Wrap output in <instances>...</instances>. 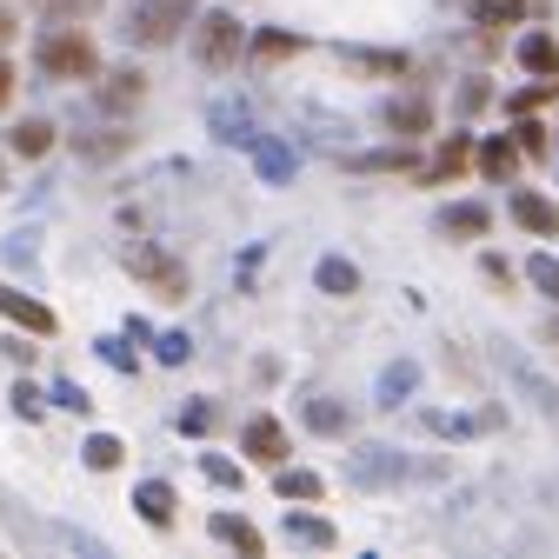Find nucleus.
I'll return each instance as SVG.
<instances>
[{"label": "nucleus", "instance_id": "1", "mask_svg": "<svg viewBox=\"0 0 559 559\" xmlns=\"http://www.w3.org/2000/svg\"><path fill=\"white\" fill-rule=\"evenodd\" d=\"M34 67L47 81H100V47L81 21H53L40 40H34Z\"/></svg>", "mask_w": 559, "mask_h": 559}, {"label": "nucleus", "instance_id": "2", "mask_svg": "<svg viewBox=\"0 0 559 559\" xmlns=\"http://www.w3.org/2000/svg\"><path fill=\"white\" fill-rule=\"evenodd\" d=\"M240 47H247V27H240V14H227V8H214V14H193V53H200V67H206V74H234V67H240Z\"/></svg>", "mask_w": 559, "mask_h": 559}, {"label": "nucleus", "instance_id": "3", "mask_svg": "<svg viewBox=\"0 0 559 559\" xmlns=\"http://www.w3.org/2000/svg\"><path fill=\"white\" fill-rule=\"evenodd\" d=\"M120 260H127V273H133V280H140V287H147L154 300H187V294H193L187 266H180L174 253H160V247H127Z\"/></svg>", "mask_w": 559, "mask_h": 559}, {"label": "nucleus", "instance_id": "4", "mask_svg": "<svg viewBox=\"0 0 559 559\" xmlns=\"http://www.w3.org/2000/svg\"><path fill=\"white\" fill-rule=\"evenodd\" d=\"M180 27H193V0H140L127 40H133V47H174Z\"/></svg>", "mask_w": 559, "mask_h": 559}, {"label": "nucleus", "instance_id": "5", "mask_svg": "<svg viewBox=\"0 0 559 559\" xmlns=\"http://www.w3.org/2000/svg\"><path fill=\"white\" fill-rule=\"evenodd\" d=\"M380 120H386V133H393V140H427L440 114H433V94H427V87H413V94H393Z\"/></svg>", "mask_w": 559, "mask_h": 559}, {"label": "nucleus", "instance_id": "6", "mask_svg": "<svg viewBox=\"0 0 559 559\" xmlns=\"http://www.w3.org/2000/svg\"><path fill=\"white\" fill-rule=\"evenodd\" d=\"M240 453H247V460H260V466H287L294 440H287V427H280L273 413H253L247 427H240Z\"/></svg>", "mask_w": 559, "mask_h": 559}, {"label": "nucleus", "instance_id": "7", "mask_svg": "<svg viewBox=\"0 0 559 559\" xmlns=\"http://www.w3.org/2000/svg\"><path fill=\"white\" fill-rule=\"evenodd\" d=\"M507 214H513L533 240H559V200H546V193H533V187H513V193H507Z\"/></svg>", "mask_w": 559, "mask_h": 559}, {"label": "nucleus", "instance_id": "8", "mask_svg": "<svg viewBox=\"0 0 559 559\" xmlns=\"http://www.w3.org/2000/svg\"><path fill=\"white\" fill-rule=\"evenodd\" d=\"M466 167H473V133H447L440 147H433V160L419 167L413 180H419V187H447V180H460Z\"/></svg>", "mask_w": 559, "mask_h": 559}, {"label": "nucleus", "instance_id": "9", "mask_svg": "<svg viewBox=\"0 0 559 559\" xmlns=\"http://www.w3.org/2000/svg\"><path fill=\"white\" fill-rule=\"evenodd\" d=\"M433 227L447 240H486V234H493V206H486V200H453V206H440Z\"/></svg>", "mask_w": 559, "mask_h": 559}, {"label": "nucleus", "instance_id": "10", "mask_svg": "<svg viewBox=\"0 0 559 559\" xmlns=\"http://www.w3.org/2000/svg\"><path fill=\"white\" fill-rule=\"evenodd\" d=\"M346 479H354V486H400L406 479V460L393 447H360L354 466H346Z\"/></svg>", "mask_w": 559, "mask_h": 559}, {"label": "nucleus", "instance_id": "11", "mask_svg": "<svg viewBox=\"0 0 559 559\" xmlns=\"http://www.w3.org/2000/svg\"><path fill=\"white\" fill-rule=\"evenodd\" d=\"M340 67L346 74H367V81H406L413 74L406 53H373V47H340Z\"/></svg>", "mask_w": 559, "mask_h": 559}, {"label": "nucleus", "instance_id": "12", "mask_svg": "<svg viewBox=\"0 0 559 559\" xmlns=\"http://www.w3.org/2000/svg\"><path fill=\"white\" fill-rule=\"evenodd\" d=\"M473 167H479V180L513 187V174H520V147H513L507 133H493V140H479V147H473Z\"/></svg>", "mask_w": 559, "mask_h": 559}, {"label": "nucleus", "instance_id": "13", "mask_svg": "<svg viewBox=\"0 0 559 559\" xmlns=\"http://www.w3.org/2000/svg\"><path fill=\"white\" fill-rule=\"evenodd\" d=\"M140 100H147V74L140 67H120V74H100V107L120 120V114H133Z\"/></svg>", "mask_w": 559, "mask_h": 559}, {"label": "nucleus", "instance_id": "14", "mask_svg": "<svg viewBox=\"0 0 559 559\" xmlns=\"http://www.w3.org/2000/svg\"><path fill=\"white\" fill-rule=\"evenodd\" d=\"M513 60L526 67V74H539V81H559V40L552 34H520L513 40Z\"/></svg>", "mask_w": 559, "mask_h": 559}, {"label": "nucleus", "instance_id": "15", "mask_svg": "<svg viewBox=\"0 0 559 559\" xmlns=\"http://www.w3.org/2000/svg\"><path fill=\"white\" fill-rule=\"evenodd\" d=\"M507 373H513V386L533 400V413H546V419H559V393L546 386V373L539 367H526V360H507Z\"/></svg>", "mask_w": 559, "mask_h": 559}, {"label": "nucleus", "instance_id": "16", "mask_svg": "<svg viewBox=\"0 0 559 559\" xmlns=\"http://www.w3.org/2000/svg\"><path fill=\"white\" fill-rule=\"evenodd\" d=\"M133 507H140V520H147L154 533H167V526H174V486H167V479H147V486L133 493Z\"/></svg>", "mask_w": 559, "mask_h": 559}, {"label": "nucleus", "instance_id": "17", "mask_svg": "<svg viewBox=\"0 0 559 559\" xmlns=\"http://www.w3.org/2000/svg\"><path fill=\"white\" fill-rule=\"evenodd\" d=\"M520 21H526V0H473V27H486V40L520 27Z\"/></svg>", "mask_w": 559, "mask_h": 559}, {"label": "nucleus", "instance_id": "18", "mask_svg": "<svg viewBox=\"0 0 559 559\" xmlns=\"http://www.w3.org/2000/svg\"><path fill=\"white\" fill-rule=\"evenodd\" d=\"M47 147H53V127H47V120H21V127L8 133V154H14V160H40Z\"/></svg>", "mask_w": 559, "mask_h": 559}, {"label": "nucleus", "instance_id": "19", "mask_svg": "<svg viewBox=\"0 0 559 559\" xmlns=\"http://www.w3.org/2000/svg\"><path fill=\"white\" fill-rule=\"evenodd\" d=\"M313 280H320V294H333V300H354L360 294V266L354 260H320Z\"/></svg>", "mask_w": 559, "mask_h": 559}, {"label": "nucleus", "instance_id": "20", "mask_svg": "<svg viewBox=\"0 0 559 559\" xmlns=\"http://www.w3.org/2000/svg\"><path fill=\"white\" fill-rule=\"evenodd\" d=\"M0 313H8V320H21V326H34V333H53V313H47L40 300L14 294V287H0Z\"/></svg>", "mask_w": 559, "mask_h": 559}, {"label": "nucleus", "instance_id": "21", "mask_svg": "<svg viewBox=\"0 0 559 559\" xmlns=\"http://www.w3.org/2000/svg\"><path fill=\"white\" fill-rule=\"evenodd\" d=\"M307 427H313V433H346V427H354V413H346L333 393H313V400H307Z\"/></svg>", "mask_w": 559, "mask_h": 559}, {"label": "nucleus", "instance_id": "22", "mask_svg": "<svg viewBox=\"0 0 559 559\" xmlns=\"http://www.w3.org/2000/svg\"><path fill=\"white\" fill-rule=\"evenodd\" d=\"M74 147H81V160H120L127 147H133V133H120V127H100V133H74Z\"/></svg>", "mask_w": 559, "mask_h": 559}, {"label": "nucleus", "instance_id": "23", "mask_svg": "<svg viewBox=\"0 0 559 559\" xmlns=\"http://www.w3.org/2000/svg\"><path fill=\"white\" fill-rule=\"evenodd\" d=\"M214 539H227V546H240L247 559H260V552H266V539H260V533H253L247 520H234V513H214Z\"/></svg>", "mask_w": 559, "mask_h": 559}, {"label": "nucleus", "instance_id": "24", "mask_svg": "<svg viewBox=\"0 0 559 559\" xmlns=\"http://www.w3.org/2000/svg\"><path fill=\"white\" fill-rule=\"evenodd\" d=\"M513 147H520V160H546L552 154V127L546 120H520L513 127Z\"/></svg>", "mask_w": 559, "mask_h": 559}, {"label": "nucleus", "instance_id": "25", "mask_svg": "<svg viewBox=\"0 0 559 559\" xmlns=\"http://www.w3.org/2000/svg\"><path fill=\"white\" fill-rule=\"evenodd\" d=\"M273 473H280V479H273V486H280V500H307V507H313V500L326 493L320 473H287V466H273Z\"/></svg>", "mask_w": 559, "mask_h": 559}, {"label": "nucleus", "instance_id": "26", "mask_svg": "<svg viewBox=\"0 0 559 559\" xmlns=\"http://www.w3.org/2000/svg\"><path fill=\"white\" fill-rule=\"evenodd\" d=\"M34 8H40L47 21H94L100 0H34Z\"/></svg>", "mask_w": 559, "mask_h": 559}, {"label": "nucleus", "instance_id": "27", "mask_svg": "<svg viewBox=\"0 0 559 559\" xmlns=\"http://www.w3.org/2000/svg\"><path fill=\"white\" fill-rule=\"evenodd\" d=\"M413 380H419V373H413L406 360H400V367H386V373H380V406H400V400L413 393Z\"/></svg>", "mask_w": 559, "mask_h": 559}, {"label": "nucleus", "instance_id": "28", "mask_svg": "<svg viewBox=\"0 0 559 559\" xmlns=\"http://www.w3.org/2000/svg\"><path fill=\"white\" fill-rule=\"evenodd\" d=\"M526 280H533L546 300H559V260H552V253H533V260H526Z\"/></svg>", "mask_w": 559, "mask_h": 559}, {"label": "nucleus", "instance_id": "29", "mask_svg": "<svg viewBox=\"0 0 559 559\" xmlns=\"http://www.w3.org/2000/svg\"><path fill=\"white\" fill-rule=\"evenodd\" d=\"M120 453H127V447H120L114 433H94V440H87V466H94V473H114Z\"/></svg>", "mask_w": 559, "mask_h": 559}, {"label": "nucleus", "instance_id": "30", "mask_svg": "<svg viewBox=\"0 0 559 559\" xmlns=\"http://www.w3.org/2000/svg\"><path fill=\"white\" fill-rule=\"evenodd\" d=\"M287 539H300V546H333V526H326V520H300V513H287Z\"/></svg>", "mask_w": 559, "mask_h": 559}, {"label": "nucleus", "instance_id": "31", "mask_svg": "<svg viewBox=\"0 0 559 559\" xmlns=\"http://www.w3.org/2000/svg\"><path fill=\"white\" fill-rule=\"evenodd\" d=\"M300 47H307L300 34H260V40H253V60H287V53H300Z\"/></svg>", "mask_w": 559, "mask_h": 559}, {"label": "nucleus", "instance_id": "32", "mask_svg": "<svg viewBox=\"0 0 559 559\" xmlns=\"http://www.w3.org/2000/svg\"><path fill=\"white\" fill-rule=\"evenodd\" d=\"M479 273H486V280H493V287H500V294H513V287H520V266H513L507 253H486V260H479Z\"/></svg>", "mask_w": 559, "mask_h": 559}, {"label": "nucleus", "instance_id": "33", "mask_svg": "<svg viewBox=\"0 0 559 559\" xmlns=\"http://www.w3.org/2000/svg\"><path fill=\"white\" fill-rule=\"evenodd\" d=\"M539 346H546V354H552V360H559V313H552V320H546V326H539Z\"/></svg>", "mask_w": 559, "mask_h": 559}, {"label": "nucleus", "instance_id": "34", "mask_svg": "<svg viewBox=\"0 0 559 559\" xmlns=\"http://www.w3.org/2000/svg\"><path fill=\"white\" fill-rule=\"evenodd\" d=\"M8 100H14V67L0 60V107H8Z\"/></svg>", "mask_w": 559, "mask_h": 559}, {"label": "nucleus", "instance_id": "35", "mask_svg": "<svg viewBox=\"0 0 559 559\" xmlns=\"http://www.w3.org/2000/svg\"><path fill=\"white\" fill-rule=\"evenodd\" d=\"M8 40H14V14H8V8H0V47H8Z\"/></svg>", "mask_w": 559, "mask_h": 559}]
</instances>
